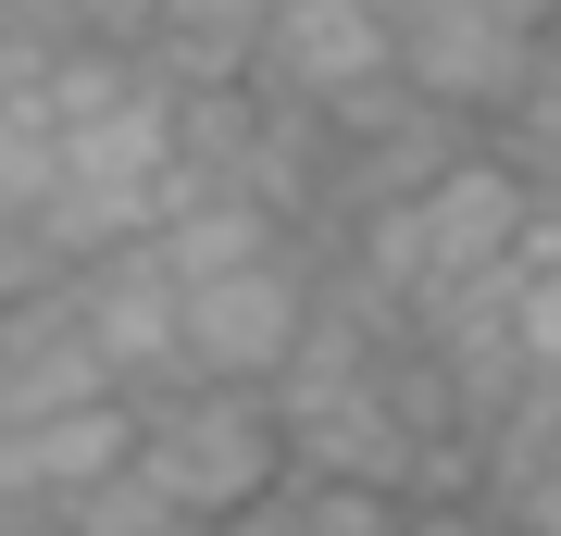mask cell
<instances>
[{
  "label": "cell",
  "instance_id": "6",
  "mask_svg": "<svg viewBox=\"0 0 561 536\" xmlns=\"http://www.w3.org/2000/svg\"><path fill=\"white\" fill-rule=\"evenodd\" d=\"M50 524H62V536H162V524H175V499H162V487L138 475V449H125L113 475H88Z\"/></svg>",
  "mask_w": 561,
  "mask_h": 536
},
{
  "label": "cell",
  "instance_id": "1",
  "mask_svg": "<svg viewBox=\"0 0 561 536\" xmlns=\"http://www.w3.org/2000/svg\"><path fill=\"white\" fill-rule=\"evenodd\" d=\"M138 412V475L175 499V524H225L238 499H262L287 475V437H275V399L262 387H225V375H175Z\"/></svg>",
  "mask_w": 561,
  "mask_h": 536
},
{
  "label": "cell",
  "instance_id": "2",
  "mask_svg": "<svg viewBox=\"0 0 561 536\" xmlns=\"http://www.w3.org/2000/svg\"><path fill=\"white\" fill-rule=\"evenodd\" d=\"M312 338V238H275L250 262L175 275V362L225 387H275V362Z\"/></svg>",
  "mask_w": 561,
  "mask_h": 536
},
{
  "label": "cell",
  "instance_id": "10",
  "mask_svg": "<svg viewBox=\"0 0 561 536\" xmlns=\"http://www.w3.org/2000/svg\"><path fill=\"white\" fill-rule=\"evenodd\" d=\"M375 13H400V0H375Z\"/></svg>",
  "mask_w": 561,
  "mask_h": 536
},
{
  "label": "cell",
  "instance_id": "5",
  "mask_svg": "<svg viewBox=\"0 0 561 536\" xmlns=\"http://www.w3.org/2000/svg\"><path fill=\"white\" fill-rule=\"evenodd\" d=\"M101 387H113V375H101V350L76 338V312H62V275L0 312V424L62 412V399H101Z\"/></svg>",
  "mask_w": 561,
  "mask_h": 536
},
{
  "label": "cell",
  "instance_id": "8",
  "mask_svg": "<svg viewBox=\"0 0 561 536\" xmlns=\"http://www.w3.org/2000/svg\"><path fill=\"white\" fill-rule=\"evenodd\" d=\"M150 13H162V0H62V25H76V38H125V50L150 38Z\"/></svg>",
  "mask_w": 561,
  "mask_h": 536
},
{
  "label": "cell",
  "instance_id": "4",
  "mask_svg": "<svg viewBox=\"0 0 561 536\" xmlns=\"http://www.w3.org/2000/svg\"><path fill=\"white\" fill-rule=\"evenodd\" d=\"M375 62H387L375 0H262L250 13V88H275V100H337Z\"/></svg>",
  "mask_w": 561,
  "mask_h": 536
},
{
  "label": "cell",
  "instance_id": "7",
  "mask_svg": "<svg viewBox=\"0 0 561 536\" xmlns=\"http://www.w3.org/2000/svg\"><path fill=\"white\" fill-rule=\"evenodd\" d=\"M50 275H62V262H50V238H38L25 213H0V312H13V299H38Z\"/></svg>",
  "mask_w": 561,
  "mask_h": 536
},
{
  "label": "cell",
  "instance_id": "3",
  "mask_svg": "<svg viewBox=\"0 0 561 536\" xmlns=\"http://www.w3.org/2000/svg\"><path fill=\"white\" fill-rule=\"evenodd\" d=\"M62 312H76V338L101 350L113 399H150V387L187 375V362H175V275H162L150 238L76 250V262H62Z\"/></svg>",
  "mask_w": 561,
  "mask_h": 536
},
{
  "label": "cell",
  "instance_id": "9",
  "mask_svg": "<svg viewBox=\"0 0 561 536\" xmlns=\"http://www.w3.org/2000/svg\"><path fill=\"white\" fill-rule=\"evenodd\" d=\"M13 524H25V499H13V487H0V536H13Z\"/></svg>",
  "mask_w": 561,
  "mask_h": 536
}]
</instances>
